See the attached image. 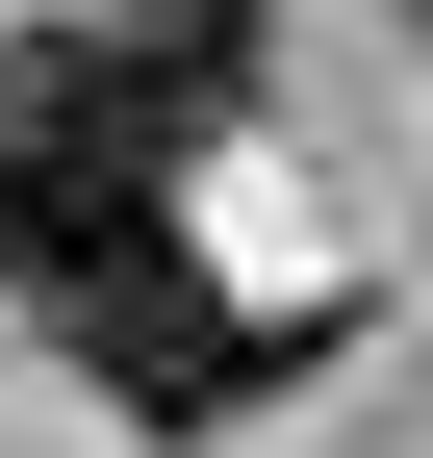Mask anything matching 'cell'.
<instances>
[{"label": "cell", "instance_id": "7a4b0ae2", "mask_svg": "<svg viewBox=\"0 0 433 458\" xmlns=\"http://www.w3.org/2000/svg\"><path fill=\"white\" fill-rule=\"evenodd\" d=\"M0 280H26V179H0Z\"/></svg>", "mask_w": 433, "mask_h": 458}, {"label": "cell", "instance_id": "3957f363", "mask_svg": "<svg viewBox=\"0 0 433 458\" xmlns=\"http://www.w3.org/2000/svg\"><path fill=\"white\" fill-rule=\"evenodd\" d=\"M408 26H433V0H408Z\"/></svg>", "mask_w": 433, "mask_h": 458}, {"label": "cell", "instance_id": "6da1fadb", "mask_svg": "<svg viewBox=\"0 0 433 458\" xmlns=\"http://www.w3.org/2000/svg\"><path fill=\"white\" fill-rule=\"evenodd\" d=\"M51 306H77V357L128 382L153 433H230L281 357H332V306H204V280H179V229H153V255H102V280H51Z\"/></svg>", "mask_w": 433, "mask_h": 458}]
</instances>
